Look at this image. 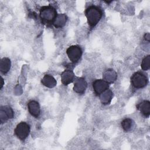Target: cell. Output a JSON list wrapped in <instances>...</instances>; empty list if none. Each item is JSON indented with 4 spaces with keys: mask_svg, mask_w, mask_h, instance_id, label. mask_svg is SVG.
<instances>
[{
    "mask_svg": "<svg viewBox=\"0 0 150 150\" xmlns=\"http://www.w3.org/2000/svg\"><path fill=\"white\" fill-rule=\"evenodd\" d=\"M87 87V83L84 78L77 77L76 80H74L73 90L76 93L79 94H83L84 93Z\"/></svg>",
    "mask_w": 150,
    "mask_h": 150,
    "instance_id": "ba28073f",
    "label": "cell"
},
{
    "mask_svg": "<svg viewBox=\"0 0 150 150\" xmlns=\"http://www.w3.org/2000/svg\"><path fill=\"white\" fill-rule=\"evenodd\" d=\"M148 83L147 76L142 71H137L131 77V84L137 89L142 88L146 86Z\"/></svg>",
    "mask_w": 150,
    "mask_h": 150,
    "instance_id": "3957f363",
    "label": "cell"
},
{
    "mask_svg": "<svg viewBox=\"0 0 150 150\" xmlns=\"http://www.w3.org/2000/svg\"><path fill=\"white\" fill-rule=\"evenodd\" d=\"M11 66V60L8 57H3L0 61V71L2 74H6L10 70Z\"/></svg>",
    "mask_w": 150,
    "mask_h": 150,
    "instance_id": "2e32d148",
    "label": "cell"
},
{
    "mask_svg": "<svg viewBox=\"0 0 150 150\" xmlns=\"http://www.w3.org/2000/svg\"><path fill=\"white\" fill-rule=\"evenodd\" d=\"M144 39L146 40V41H148V42H149L150 40V36H149V33H146L144 35Z\"/></svg>",
    "mask_w": 150,
    "mask_h": 150,
    "instance_id": "d6986e66",
    "label": "cell"
},
{
    "mask_svg": "<svg viewBox=\"0 0 150 150\" xmlns=\"http://www.w3.org/2000/svg\"><path fill=\"white\" fill-rule=\"evenodd\" d=\"M113 97V93L111 90L107 89L100 95V99L101 103L104 105L109 104Z\"/></svg>",
    "mask_w": 150,
    "mask_h": 150,
    "instance_id": "9a60e30c",
    "label": "cell"
},
{
    "mask_svg": "<svg viewBox=\"0 0 150 150\" xmlns=\"http://www.w3.org/2000/svg\"><path fill=\"white\" fill-rule=\"evenodd\" d=\"M68 17L65 13H59L57 14L54 22L53 25L57 29L62 28L66 25Z\"/></svg>",
    "mask_w": 150,
    "mask_h": 150,
    "instance_id": "4fadbf2b",
    "label": "cell"
},
{
    "mask_svg": "<svg viewBox=\"0 0 150 150\" xmlns=\"http://www.w3.org/2000/svg\"><path fill=\"white\" fill-rule=\"evenodd\" d=\"M4 84V79H3V78H2V77H1V88H2V87H3Z\"/></svg>",
    "mask_w": 150,
    "mask_h": 150,
    "instance_id": "ffe728a7",
    "label": "cell"
},
{
    "mask_svg": "<svg viewBox=\"0 0 150 150\" xmlns=\"http://www.w3.org/2000/svg\"><path fill=\"white\" fill-rule=\"evenodd\" d=\"M14 112L12 108L9 105L1 106L0 108V121L1 124L5 122L13 117Z\"/></svg>",
    "mask_w": 150,
    "mask_h": 150,
    "instance_id": "52a82bcc",
    "label": "cell"
},
{
    "mask_svg": "<svg viewBox=\"0 0 150 150\" xmlns=\"http://www.w3.org/2000/svg\"><path fill=\"white\" fill-rule=\"evenodd\" d=\"M41 83L43 86L50 88L54 87L57 84L56 79L50 74H45L42 79Z\"/></svg>",
    "mask_w": 150,
    "mask_h": 150,
    "instance_id": "5bb4252c",
    "label": "cell"
},
{
    "mask_svg": "<svg viewBox=\"0 0 150 150\" xmlns=\"http://www.w3.org/2000/svg\"><path fill=\"white\" fill-rule=\"evenodd\" d=\"M84 14L88 25L93 28L101 20L103 16V11L100 7L93 5L86 9Z\"/></svg>",
    "mask_w": 150,
    "mask_h": 150,
    "instance_id": "6da1fadb",
    "label": "cell"
},
{
    "mask_svg": "<svg viewBox=\"0 0 150 150\" xmlns=\"http://www.w3.org/2000/svg\"><path fill=\"white\" fill-rule=\"evenodd\" d=\"M103 77L104 80L110 84L114 83L117 80V74L113 69H108L103 73Z\"/></svg>",
    "mask_w": 150,
    "mask_h": 150,
    "instance_id": "7c38bea8",
    "label": "cell"
},
{
    "mask_svg": "<svg viewBox=\"0 0 150 150\" xmlns=\"http://www.w3.org/2000/svg\"><path fill=\"white\" fill-rule=\"evenodd\" d=\"M141 69L144 70L146 71L150 69V55H147L144 57L142 60L141 64Z\"/></svg>",
    "mask_w": 150,
    "mask_h": 150,
    "instance_id": "ac0fdd59",
    "label": "cell"
},
{
    "mask_svg": "<svg viewBox=\"0 0 150 150\" xmlns=\"http://www.w3.org/2000/svg\"><path fill=\"white\" fill-rule=\"evenodd\" d=\"M15 134L21 141H24L30 133V125L26 122H19L15 129Z\"/></svg>",
    "mask_w": 150,
    "mask_h": 150,
    "instance_id": "277c9868",
    "label": "cell"
},
{
    "mask_svg": "<svg viewBox=\"0 0 150 150\" xmlns=\"http://www.w3.org/2000/svg\"><path fill=\"white\" fill-rule=\"evenodd\" d=\"M121 125L124 131L129 132L132 130L134 127V121L131 118H126L121 121Z\"/></svg>",
    "mask_w": 150,
    "mask_h": 150,
    "instance_id": "e0dca14e",
    "label": "cell"
},
{
    "mask_svg": "<svg viewBox=\"0 0 150 150\" xmlns=\"http://www.w3.org/2000/svg\"><path fill=\"white\" fill-rule=\"evenodd\" d=\"M66 53L69 60L72 63H76L81 58L83 52L79 45H72L67 49Z\"/></svg>",
    "mask_w": 150,
    "mask_h": 150,
    "instance_id": "5b68a950",
    "label": "cell"
},
{
    "mask_svg": "<svg viewBox=\"0 0 150 150\" xmlns=\"http://www.w3.org/2000/svg\"><path fill=\"white\" fill-rule=\"evenodd\" d=\"M137 109L146 118L150 115V102L148 100H144L137 105Z\"/></svg>",
    "mask_w": 150,
    "mask_h": 150,
    "instance_id": "8fae6325",
    "label": "cell"
},
{
    "mask_svg": "<svg viewBox=\"0 0 150 150\" xmlns=\"http://www.w3.org/2000/svg\"><path fill=\"white\" fill-rule=\"evenodd\" d=\"M60 77L62 83L65 86L73 82L75 80V75L71 70H65L62 73Z\"/></svg>",
    "mask_w": 150,
    "mask_h": 150,
    "instance_id": "30bf717a",
    "label": "cell"
},
{
    "mask_svg": "<svg viewBox=\"0 0 150 150\" xmlns=\"http://www.w3.org/2000/svg\"><path fill=\"white\" fill-rule=\"evenodd\" d=\"M28 109L29 112L34 117L38 118L40 114V108L39 104L35 100H31L28 102Z\"/></svg>",
    "mask_w": 150,
    "mask_h": 150,
    "instance_id": "9c48e42d",
    "label": "cell"
},
{
    "mask_svg": "<svg viewBox=\"0 0 150 150\" xmlns=\"http://www.w3.org/2000/svg\"><path fill=\"white\" fill-rule=\"evenodd\" d=\"M92 86L96 96H100L109 88V84L103 79H97L94 80L92 83Z\"/></svg>",
    "mask_w": 150,
    "mask_h": 150,
    "instance_id": "8992f818",
    "label": "cell"
},
{
    "mask_svg": "<svg viewBox=\"0 0 150 150\" xmlns=\"http://www.w3.org/2000/svg\"><path fill=\"white\" fill-rule=\"evenodd\" d=\"M57 15L55 8L52 5L43 6L40 9L39 16L42 22L45 25H53Z\"/></svg>",
    "mask_w": 150,
    "mask_h": 150,
    "instance_id": "7a4b0ae2",
    "label": "cell"
}]
</instances>
